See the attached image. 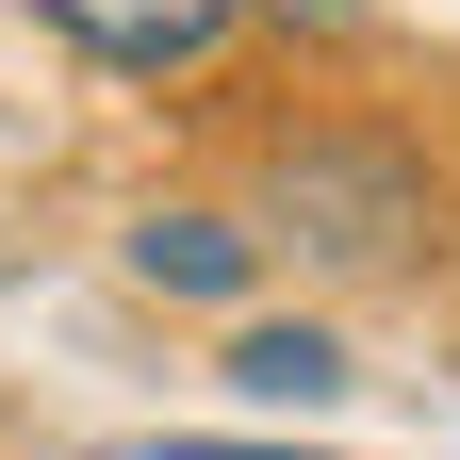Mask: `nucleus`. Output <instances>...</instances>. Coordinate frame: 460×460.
I'll return each mask as SVG.
<instances>
[{
	"mask_svg": "<svg viewBox=\"0 0 460 460\" xmlns=\"http://www.w3.org/2000/svg\"><path fill=\"white\" fill-rule=\"evenodd\" d=\"M247 230H263V263H296V279H394V263L444 247V181L378 115H279L247 148Z\"/></svg>",
	"mask_w": 460,
	"mask_h": 460,
	"instance_id": "nucleus-1",
	"label": "nucleus"
},
{
	"mask_svg": "<svg viewBox=\"0 0 460 460\" xmlns=\"http://www.w3.org/2000/svg\"><path fill=\"white\" fill-rule=\"evenodd\" d=\"M132 279H148V296H198V313H247L263 230L214 214V198H148V214H132Z\"/></svg>",
	"mask_w": 460,
	"mask_h": 460,
	"instance_id": "nucleus-2",
	"label": "nucleus"
},
{
	"mask_svg": "<svg viewBox=\"0 0 460 460\" xmlns=\"http://www.w3.org/2000/svg\"><path fill=\"white\" fill-rule=\"evenodd\" d=\"M49 33L83 49V66H132V83H164V66H198V49L247 17V0H33Z\"/></svg>",
	"mask_w": 460,
	"mask_h": 460,
	"instance_id": "nucleus-3",
	"label": "nucleus"
},
{
	"mask_svg": "<svg viewBox=\"0 0 460 460\" xmlns=\"http://www.w3.org/2000/svg\"><path fill=\"white\" fill-rule=\"evenodd\" d=\"M214 378L247 394V411H329V394L362 378V362H345V329H329V313H230Z\"/></svg>",
	"mask_w": 460,
	"mask_h": 460,
	"instance_id": "nucleus-4",
	"label": "nucleus"
},
{
	"mask_svg": "<svg viewBox=\"0 0 460 460\" xmlns=\"http://www.w3.org/2000/svg\"><path fill=\"white\" fill-rule=\"evenodd\" d=\"M99 460H345V444H198V428H148V444H99Z\"/></svg>",
	"mask_w": 460,
	"mask_h": 460,
	"instance_id": "nucleus-5",
	"label": "nucleus"
},
{
	"mask_svg": "<svg viewBox=\"0 0 460 460\" xmlns=\"http://www.w3.org/2000/svg\"><path fill=\"white\" fill-rule=\"evenodd\" d=\"M247 17H263V33H313V49H329V33H362L378 0H247Z\"/></svg>",
	"mask_w": 460,
	"mask_h": 460,
	"instance_id": "nucleus-6",
	"label": "nucleus"
}]
</instances>
